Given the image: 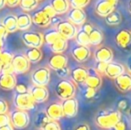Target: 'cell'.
Returning <instances> with one entry per match:
<instances>
[{
  "label": "cell",
  "instance_id": "obj_1",
  "mask_svg": "<svg viewBox=\"0 0 131 130\" xmlns=\"http://www.w3.org/2000/svg\"><path fill=\"white\" fill-rule=\"evenodd\" d=\"M121 114L119 111H102L97 114L95 122L97 126L104 129L112 128L121 120Z\"/></svg>",
  "mask_w": 131,
  "mask_h": 130
},
{
  "label": "cell",
  "instance_id": "obj_2",
  "mask_svg": "<svg viewBox=\"0 0 131 130\" xmlns=\"http://www.w3.org/2000/svg\"><path fill=\"white\" fill-rule=\"evenodd\" d=\"M55 94L60 99L65 100L74 97L76 94V86L71 80L61 79L55 86Z\"/></svg>",
  "mask_w": 131,
  "mask_h": 130
},
{
  "label": "cell",
  "instance_id": "obj_3",
  "mask_svg": "<svg viewBox=\"0 0 131 130\" xmlns=\"http://www.w3.org/2000/svg\"><path fill=\"white\" fill-rule=\"evenodd\" d=\"M10 124L15 129H23L27 127L30 121V117L27 111L15 109L9 114Z\"/></svg>",
  "mask_w": 131,
  "mask_h": 130
},
{
  "label": "cell",
  "instance_id": "obj_4",
  "mask_svg": "<svg viewBox=\"0 0 131 130\" xmlns=\"http://www.w3.org/2000/svg\"><path fill=\"white\" fill-rule=\"evenodd\" d=\"M14 104L16 109L23 110V111H29V110H34L37 105V102L32 98L29 92L19 94L16 93L14 97Z\"/></svg>",
  "mask_w": 131,
  "mask_h": 130
},
{
  "label": "cell",
  "instance_id": "obj_5",
  "mask_svg": "<svg viewBox=\"0 0 131 130\" xmlns=\"http://www.w3.org/2000/svg\"><path fill=\"white\" fill-rule=\"evenodd\" d=\"M50 69L47 67H40L31 73V80L34 86L46 87L50 80Z\"/></svg>",
  "mask_w": 131,
  "mask_h": 130
},
{
  "label": "cell",
  "instance_id": "obj_6",
  "mask_svg": "<svg viewBox=\"0 0 131 130\" xmlns=\"http://www.w3.org/2000/svg\"><path fill=\"white\" fill-rule=\"evenodd\" d=\"M23 43L29 47L40 48L44 44L43 34L38 31H24L21 34Z\"/></svg>",
  "mask_w": 131,
  "mask_h": 130
},
{
  "label": "cell",
  "instance_id": "obj_7",
  "mask_svg": "<svg viewBox=\"0 0 131 130\" xmlns=\"http://www.w3.org/2000/svg\"><path fill=\"white\" fill-rule=\"evenodd\" d=\"M11 64L13 66L14 74H24L30 69V63L24 54H14Z\"/></svg>",
  "mask_w": 131,
  "mask_h": 130
},
{
  "label": "cell",
  "instance_id": "obj_8",
  "mask_svg": "<svg viewBox=\"0 0 131 130\" xmlns=\"http://www.w3.org/2000/svg\"><path fill=\"white\" fill-rule=\"evenodd\" d=\"M56 30L62 38L67 40L74 38L78 32L77 26L70 21H61L56 25Z\"/></svg>",
  "mask_w": 131,
  "mask_h": 130
},
{
  "label": "cell",
  "instance_id": "obj_9",
  "mask_svg": "<svg viewBox=\"0 0 131 130\" xmlns=\"http://www.w3.org/2000/svg\"><path fill=\"white\" fill-rule=\"evenodd\" d=\"M118 5V0H98L95 5V11L99 16L105 17L115 10Z\"/></svg>",
  "mask_w": 131,
  "mask_h": 130
},
{
  "label": "cell",
  "instance_id": "obj_10",
  "mask_svg": "<svg viewBox=\"0 0 131 130\" xmlns=\"http://www.w3.org/2000/svg\"><path fill=\"white\" fill-rule=\"evenodd\" d=\"M61 105H62L63 116L67 117V118H73L78 113L79 103L78 100L76 98L71 97L69 99L62 100Z\"/></svg>",
  "mask_w": 131,
  "mask_h": 130
},
{
  "label": "cell",
  "instance_id": "obj_11",
  "mask_svg": "<svg viewBox=\"0 0 131 130\" xmlns=\"http://www.w3.org/2000/svg\"><path fill=\"white\" fill-rule=\"evenodd\" d=\"M51 19H52V17L48 14H47L42 8L39 10H37L31 15L32 23H34L35 25L38 27L48 26L51 23Z\"/></svg>",
  "mask_w": 131,
  "mask_h": 130
},
{
  "label": "cell",
  "instance_id": "obj_12",
  "mask_svg": "<svg viewBox=\"0 0 131 130\" xmlns=\"http://www.w3.org/2000/svg\"><path fill=\"white\" fill-rule=\"evenodd\" d=\"M71 55L77 62L84 63L90 57L91 52H90V49L88 48V46L76 45L71 49Z\"/></svg>",
  "mask_w": 131,
  "mask_h": 130
},
{
  "label": "cell",
  "instance_id": "obj_13",
  "mask_svg": "<svg viewBox=\"0 0 131 130\" xmlns=\"http://www.w3.org/2000/svg\"><path fill=\"white\" fill-rule=\"evenodd\" d=\"M86 70H88V77H86L84 85L86 87L98 89L102 85V78H101L100 74L97 73L95 69H93V68L86 69Z\"/></svg>",
  "mask_w": 131,
  "mask_h": 130
},
{
  "label": "cell",
  "instance_id": "obj_14",
  "mask_svg": "<svg viewBox=\"0 0 131 130\" xmlns=\"http://www.w3.org/2000/svg\"><path fill=\"white\" fill-rule=\"evenodd\" d=\"M29 92L37 103H41V102H46L49 96V92L46 87L34 86L29 89Z\"/></svg>",
  "mask_w": 131,
  "mask_h": 130
},
{
  "label": "cell",
  "instance_id": "obj_15",
  "mask_svg": "<svg viewBox=\"0 0 131 130\" xmlns=\"http://www.w3.org/2000/svg\"><path fill=\"white\" fill-rule=\"evenodd\" d=\"M116 87L121 92H128L131 89V74L123 72L117 78H114Z\"/></svg>",
  "mask_w": 131,
  "mask_h": 130
},
{
  "label": "cell",
  "instance_id": "obj_16",
  "mask_svg": "<svg viewBox=\"0 0 131 130\" xmlns=\"http://www.w3.org/2000/svg\"><path fill=\"white\" fill-rule=\"evenodd\" d=\"M17 78L14 73H1L0 74V88L4 90H12L15 87Z\"/></svg>",
  "mask_w": 131,
  "mask_h": 130
},
{
  "label": "cell",
  "instance_id": "obj_17",
  "mask_svg": "<svg viewBox=\"0 0 131 130\" xmlns=\"http://www.w3.org/2000/svg\"><path fill=\"white\" fill-rule=\"evenodd\" d=\"M68 19L74 25H82L86 21V14L82 8H71L68 13Z\"/></svg>",
  "mask_w": 131,
  "mask_h": 130
},
{
  "label": "cell",
  "instance_id": "obj_18",
  "mask_svg": "<svg viewBox=\"0 0 131 130\" xmlns=\"http://www.w3.org/2000/svg\"><path fill=\"white\" fill-rule=\"evenodd\" d=\"M45 112L51 120H55V121H58L63 117L62 105L59 102H52L51 104H49L46 109Z\"/></svg>",
  "mask_w": 131,
  "mask_h": 130
},
{
  "label": "cell",
  "instance_id": "obj_19",
  "mask_svg": "<svg viewBox=\"0 0 131 130\" xmlns=\"http://www.w3.org/2000/svg\"><path fill=\"white\" fill-rule=\"evenodd\" d=\"M115 41L117 45L121 48H127L131 45V31L122 29L116 34Z\"/></svg>",
  "mask_w": 131,
  "mask_h": 130
},
{
  "label": "cell",
  "instance_id": "obj_20",
  "mask_svg": "<svg viewBox=\"0 0 131 130\" xmlns=\"http://www.w3.org/2000/svg\"><path fill=\"white\" fill-rule=\"evenodd\" d=\"M68 63V58L63 54H54L53 55L49 58L48 65L53 70L63 68L67 66Z\"/></svg>",
  "mask_w": 131,
  "mask_h": 130
},
{
  "label": "cell",
  "instance_id": "obj_21",
  "mask_svg": "<svg viewBox=\"0 0 131 130\" xmlns=\"http://www.w3.org/2000/svg\"><path fill=\"white\" fill-rule=\"evenodd\" d=\"M95 58L96 62H104V63H111L113 58V53L112 49L107 46H100L95 50Z\"/></svg>",
  "mask_w": 131,
  "mask_h": 130
},
{
  "label": "cell",
  "instance_id": "obj_22",
  "mask_svg": "<svg viewBox=\"0 0 131 130\" xmlns=\"http://www.w3.org/2000/svg\"><path fill=\"white\" fill-rule=\"evenodd\" d=\"M123 72H125V67L121 63H113L111 62L108 63L105 69L104 74L107 77H109L112 79H114L115 78H117L118 76H119L121 74H122Z\"/></svg>",
  "mask_w": 131,
  "mask_h": 130
},
{
  "label": "cell",
  "instance_id": "obj_23",
  "mask_svg": "<svg viewBox=\"0 0 131 130\" xmlns=\"http://www.w3.org/2000/svg\"><path fill=\"white\" fill-rule=\"evenodd\" d=\"M70 74H71L73 83L81 85V84H84L86 81V78L88 77V70L86 68L79 66V67L74 68L72 70H71Z\"/></svg>",
  "mask_w": 131,
  "mask_h": 130
},
{
  "label": "cell",
  "instance_id": "obj_24",
  "mask_svg": "<svg viewBox=\"0 0 131 130\" xmlns=\"http://www.w3.org/2000/svg\"><path fill=\"white\" fill-rule=\"evenodd\" d=\"M17 19V26L18 30L21 31H26L30 28L32 25V20H31V15H29L27 13H23L16 16Z\"/></svg>",
  "mask_w": 131,
  "mask_h": 130
},
{
  "label": "cell",
  "instance_id": "obj_25",
  "mask_svg": "<svg viewBox=\"0 0 131 130\" xmlns=\"http://www.w3.org/2000/svg\"><path fill=\"white\" fill-rule=\"evenodd\" d=\"M25 57L29 60L30 63H37L42 59L43 57V53L40 50V48L37 47H29L25 51Z\"/></svg>",
  "mask_w": 131,
  "mask_h": 130
},
{
  "label": "cell",
  "instance_id": "obj_26",
  "mask_svg": "<svg viewBox=\"0 0 131 130\" xmlns=\"http://www.w3.org/2000/svg\"><path fill=\"white\" fill-rule=\"evenodd\" d=\"M50 5H52L57 15L65 14L70 9L69 0H51Z\"/></svg>",
  "mask_w": 131,
  "mask_h": 130
},
{
  "label": "cell",
  "instance_id": "obj_27",
  "mask_svg": "<svg viewBox=\"0 0 131 130\" xmlns=\"http://www.w3.org/2000/svg\"><path fill=\"white\" fill-rule=\"evenodd\" d=\"M1 23L5 27L8 33H13L18 30L17 19H16V16L14 14H7L6 16L3 18Z\"/></svg>",
  "mask_w": 131,
  "mask_h": 130
},
{
  "label": "cell",
  "instance_id": "obj_28",
  "mask_svg": "<svg viewBox=\"0 0 131 130\" xmlns=\"http://www.w3.org/2000/svg\"><path fill=\"white\" fill-rule=\"evenodd\" d=\"M61 35L59 34V32L57 31L56 29H51L48 30L47 31L45 32V34L43 35V39L44 43L47 44L48 45H51L52 44L54 43L56 40H58L59 38H61Z\"/></svg>",
  "mask_w": 131,
  "mask_h": 130
},
{
  "label": "cell",
  "instance_id": "obj_29",
  "mask_svg": "<svg viewBox=\"0 0 131 130\" xmlns=\"http://www.w3.org/2000/svg\"><path fill=\"white\" fill-rule=\"evenodd\" d=\"M49 46H50L51 51L53 53H54V54H62L67 49L68 46L67 39H65L63 38H61L58 40H56L51 45H49Z\"/></svg>",
  "mask_w": 131,
  "mask_h": 130
},
{
  "label": "cell",
  "instance_id": "obj_30",
  "mask_svg": "<svg viewBox=\"0 0 131 130\" xmlns=\"http://www.w3.org/2000/svg\"><path fill=\"white\" fill-rule=\"evenodd\" d=\"M88 36H89L90 44L93 45H99L104 40V35H103V32L99 29L94 28Z\"/></svg>",
  "mask_w": 131,
  "mask_h": 130
},
{
  "label": "cell",
  "instance_id": "obj_31",
  "mask_svg": "<svg viewBox=\"0 0 131 130\" xmlns=\"http://www.w3.org/2000/svg\"><path fill=\"white\" fill-rule=\"evenodd\" d=\"M104 20H105V22L108 25H112V26L118 25L121 21V14L119 12L114 10L111 14H109L108 15L105 16Z\"/></svg>",
  "mask_w": 131,
  "mask_h": 130
},
{
  "label": "cell",
  "instance_id": "obj_32",
  "mask_svg": "<svg viewBox=\"0 0 131 130\" xmlns=\"http://www.w3.org/2000/svg\"><path fill=\"white\" fill-rule=\"evenodd\" d=\"M75 39L78 45H85V46H88L90 45L89 42V36L88 33L83 31L82 30H78L76 36H75Z\"/></svg>",
  "mask_w": 131,
  "mask_h": 130
},
{
  "label": "cell",
  "instance_id": "obj_33",
  "mask_svg": "<svg viewBox=\"0 0 131 130\" xmlns=\"http://www.w3.org/2000/svg\"><path fill=\"white\" fill-rule=\"evenodd\" d=\"M19 5L25 12H30L38 7V0H20Z\"/></svg>",
  "mask_w": 131,
  "mask_h": 130
},
{
  "label": "cell",
  "instance_id": "obj_34",
  "mask_svg": "<svg viewBox=\"0 0 131 130\" xmlns=\"http://www.w3.org/2000/svg\"><path fill=\"white\" fill-rule=\"evenodd\" d=\"M50 119L49 117L47 115V113L44 112V111H40L38 112V114L36 115L35 117V120H34V123H35V126L39 128H41L44 125L47 123L48 121H50Z\"/></svg>",
  "mask_w": 131,
  "mask_h": 130
},
{
  "label": "cell",
  "instance_id": "obj_35",
  "mask_svg": "<svg viewBox=\"0 0 131 130\" xmlns=\"http://www.w3.org/2000/svg\"><path fill=\"white\" fill-rule=\"evenodd\" d=\"M13 57H14V54L10 51L2 50L1 53H0V60L3 62L4 64L12 63Z\"/></svg>",
  "mask_w": 131,
  "mask_h": 130
},
{
  "label": "cell",
  "instance_id": "obj_36",
  "mask_svg": "<svg viewBox=\"0 0 131 130\" xmlns=\"http://www.w3.org/2000/svg\"><path fill=\"white\" fill-rule=\"evenodd\" d=\"M90 0H69L70 6L72 8H84L89 4Z\"/></svg>",
  "mask_w": 131,
  "mask_h": 130
},
{
  "label": "cell",
  "instance_id": "obj_37",
  "mask_svg": "<svg viewBox=\"0 0 131 130\" xmlns=\"http://www.w3.org/2000/svg\"><path fill=\"white\" fill-rule=\"evenodd\" d=\"M40 129L41 130H61V127H60V125H59L58 121L50 120V121L47 122L46 125H44Z\"/></svg>",
  "mask_w": 131,
  "mask_h": 130
},
{
  "label": "cell",
  "instance_id": "obj_38",
  "mask_svg": "<svg viewBox=\"0 0 131 130\" xmlns=\"http://www.w3.org/2000/svg\"><path fill=\"white\" fill-rule=\"evenodd\" d=\"M95 94H96V89L85 86V88L83 90V96H84L85 98L88 99V100H91V99L95 97Z\"/></svg>",
  "mask_w": 131,
  "mask_h": 130
},
{
  "label": "cell",
  "instance_id": "obj_39",
  "mask_svg": "<svg viewBox=\"0 0 131 130\" xmlns=\"http://www.w3.org/2000/svg\"><path fill=\"white\" fill-rule=\"evenodd\" d=\"M55 71H56V75L61 78H67L70 75V72H71V70H70V69L67 66H65V67H63V68H61V69H57V70H55Z\"/></svg>",
  "mask_w": 131,
  "mask_h": 130
},
{
  "label": "cell",
  "instance_id": "obj_40",
  "mask_svg": "<svg viewBox=\"0 0 131 130\" xmlns=\"http://www.w3.org/2000/svg\"><path fill=\"white\" fill-rule=\"evenodd\" d=\"M108 65V63H104V62H97L96 66H95V70L99 74H104L105 72V69Z\"/></svg>",
  "mask_w": 131,
  "mask_h": 130
},
{
  "label": "cell",
  "instance_id": "obj_41",
  "mask_svg": "<svg viewBox=\"0 0 131 130\" xmlns=\"http://www.w3.org/2000/svg\"><path fill=\"white\" fill-rule=\"evenodd\" d=\"M15 91L16 93H19V94H23V93H27L29 92V89H28L27 86L23 83H16L15 85Z\"/></svg>",
  "mask_w": 131,
  "mask_h": 130
},
{
  "label": "cell",
  "instance_id": "obj_42",
  "mask_svg": "<svg viewBox=\"0 0 131 130\" xmlns=\"http://www.w3.org/2000/svg\"><path fill=\"white\" fill-rule=\"evenodd\" d=\"M117 107L119 111H126L128 108V102L127 99H121L118 101Z\"/></svg>",
  "mask_w": 131,
  "mask_h": 130
},
{
  "label": "cell",
  "instance_id": "obj_43",
  "mask_svg": "<svg viewBox=\"0 0 131 130\" xmlns=\"http://www.w3.org/2000/svg\"><path fill=\"white\" fill-rule=\"evenodd\" d=\"M10 124V117L7 113L0 114V127Z\"/></svg>",
  "mask_w": 131,
  "mask_h": 130
},
{
  "label": "cell",
  "instance_id": "obj_44",
  "mask_svg": "<svg viewBox=\"0 0 131 130\" xmlns=\"http://www.w3.org/2000/svg\"><path fill=\"white\" fill-rule=\"evenodd\" d=\"M42 9H43L44 11H45L47 14H48L49 15L51 16V17H54L55 15H57L56 13L54 12V10H53V8L52 7V5H50V4H47V5H45L43 7H42Z\"/></svg>",
  "mask_w": 131,
  "mask_h": 130
},
{
  "label": "cell",
  "instance_id": "obj_45",
  "mask_svg": "<svg viewBox=\"0 0 131 130\" xmlns=\"http://www.w3.org/2000/svg\"><path fill=\"white\" fill-rule=\"evenodd\" d=\"M8 103L4 99H0V114L8 112Z\"/></svg>",
  "mask_w": 131,
  "mask_h": 130
},
{
  "label": "cell",
  "instance_id": "obj_46",
  "mask_svg": "<svg viewBox=\"0 0 131 130\" xmlns=\"http://www.w3.org/2000/svg\"><path fill=\"white\" fill-rule=\"evenodd\" d=\"M93 29H94V27L92 26L90 23H88V22H86L85 21L84 23L82 24V27H81V30H83V31H85L86 33H88V35H89V33L93 30Z\"/></svg>",
  "mask_w": 131,
  "mask_h": 130
},
{
  "label": "cell",
  "instance_id": "obj_47",
  "mask_svg": "<svg viewBox=\"0 0 131 130\" xmlns=\"http://www.w3.org/2000/svg\"><path fill=\"white\" fill-rule=\"evenodd\" d=\"M1 73H14V69L11 63H6L4 64L2 68V72Z\"/></svg>",
  "mask_w": 131,
  "mask_h": 130
},
{
  "label": "cell",
  "instance_id": "obj_48",
  "mask_svg": "<svg viewBox=\"0 0 131 130\" xmlns=\"http://www.w3.org/2000/svg\"><path fill=\"white\" fill-rule=\"evenodd\" d=\"M8 31H7V30L5 29V27L4 26L2 23H0V38H2V39H5L6 38V37L8 36Z\"/></svg>",
  "mask_w": 131,
  "mask_h": 130
},
{
  "label": "cell",
  "instance_id": "obj_49",
  "mask_svg": "<svg viewBox=\"0 0 131 130\" xmlns=\"http://www.w3.org/2000/svg\"><path fill=\"white\" fill-rule=\"evenodd\" d=\"M112 128H113L114 130H126L127 126H126V124H125V122L119 120V121L118 122V123L116 124Z\"/></svg>",
  "mask_w": 131,
  "mask_h": 130
},
{
  "label": "cell",
  "instance_id": "obj_50",
  "mask_svg": "<svg viewBox=\"0 0 131 130\" xmlns=\"http://www.w3.org/2000/svg\"><path fill=\"white\" fill-rule=\"evenodd\" d=\"M20 0H5V5L8 7H15L19 5Z\"/></svg>",
  "mask_w": 131,
  "mask_h": 130
},
{
  "label": "cell",
  "instance_id": "obj_51",
  "mask_svg": "<svg viewBox=\"0 0 131 130\" xmlns=\"http://www.w3.org/2000/svg\"><path fill=\"white\" fill-rule=\"evenodd\" d=\"M74 130H90V127L88 124L82 123V124H79V125L77 126V127L74 128Z\"/></svg>",
  "mask_w": 131,
  "mask_h": 130
},
{
  "label": "cell",
  "instance_id": "obj_52",
  "mask_svg": "<svg viewBox=\"0 0 131 130\" xmlns=\"http://www.w3.org/2000/svg\"><path fill=\"white\" fill-rule=\"evenodd\" d=\"M62 21L60 17H58V15H55L54 17H53L51 19V23L50 24H53V25H57L60 21Z\"/></svg>",
  "mask_w": 131,
  "mask_h": 130
},
{
  "label": "cell",
  "instance_id": "obj_53",
  "mask_svg": "<svg viewBox=\"0 0 131 130\" xmlns=\"http://www.w3.org/2000/svg\"><path fill=\"white\" fill-rule=\"evenodd\" d=\"M14 128L13 127V126L11 124H8V125L5 126H2L0 127V130H14Z\"/></svg>",
  "mask_w": 131,
  "mask_h": 130
},
{
  "label": "cell",
  "instance_id": "obj_54",
  "mask_svg": "<svg viewBox=\"0 0 131 130\" xmlns=\"http://www.w3.org/2000/svg\"><path fill=\"white\" fill-rule=\"evenodd\" d=\"M127 68H128V71L131 73V56L129 58H128V63H127Z\"/></svg>",
  "mask_w": 131,
  "mask_h": 130
},
{
  "label": "cell",
  "instance_id": "obj_55",
  "mask_svg": "<svg viewBox=\"0 0 131 130\" xmlns=\"http://www.w3.org/2000/svg\"><path fill=\"white\" fill-rule=\"evenodd\" d=\"M5 6V0H0V10Z\"/></svg>",
  "mask_w": 131,
  "mask_h": 130
},
{
  "label": "cell",
  "instance_id": "obj_56",
  "mask_svg": "<svg viewBox=\"0 0 131 130\" xmlns=\"http://www.w3.org/2000/svg\"><path fill=\"white\" fill-rule=\"evenodd\" d=\"M4 45H5V39H2V38H0V50H2V49H3Z\"/></svg>",
  "mask_w": 131,
  "mask_h": 130
},
{
  "label": "cell",
  "instance_id": "obj_57",
  "mask_svg": "<svg viewBox=\"0 0 131 130\" xmlns=\"http://www.w3.org/2000/svg\"><path fill=\"white\" fill-rule=\"evenodd\" d=\"M3 65H4L3 62L0 60V74H1V72H2V68H3Z\"/></svg>",
  "mask_w": 131,
  "mask_h": 130
},
{
  "label": "cell",
  "instance_id": "obj_58",
  "mask_svg": "<svg viewBox=\"0 0 131 130\" xmlns=\"http://www.w3.org/2000/svg\"><path fill=\"white\" fill-rule=\"evenodd\" d=\"M128 11H129V13L131 14V0L128 1Z\"/></svg>",
  "mask_w": 131,
  "mask_h": 130
},
{
  "label": "cell",
  "instance_id": "obj_59",
  "mask_svg": "<svg viewBox=\"0 0 131 130\" xmlns=\"http://www.w3.org/2000/svg\"><path fill=\"white\" fill-rule=\"evenodd\" d=\"M128 113H129V115H130V117H131V107L129 108V110H128Z\"/></svg>",
  "mask_w": 131,
  "mask_h": 130
},
{
  "label": "cell",
  "instance_id": "obj_60",
  "mask_svg": "<svg viewBox=\"0 0 131 130\" xmlns=\"http://www.w3.org/2000/svg\"><path fill=\"white\" fill-rule=\"evenodd\" d=\"M38 2H39V1H42V0H38Z\"/></svg>",
  "mask_w": 131,
  "mask_h": 130
},
{
  "label": "cell",
  "instance_id": "obj_61",
  "mask_svg": "<svg viewBox=\"0 0 131 130\" xmlns=\"http://www.w3.org/2000/svg\"><path fill=\"white\" fill-rule=\"evenodd\" d=\"M1 51H2V50H0V53H1Z\"/></svg>",
  "mask_w": 131,
  "mask_h": 130
}]
</instances>
